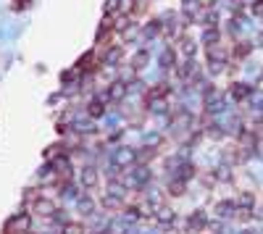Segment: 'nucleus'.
Listing matches in <instances>:
<instances>
[{
    "mask_svg": "<svg viewBox=\"0 0 263 234\" xmlns=\"http://www.w3.org/2000/svg\"><path fill=\"white\" fill-rule=\"evenodd\" d=\"M111 89H108V97H111V100H121L124 95H127V85H124V82H113V85H108Z\"/></svg>",
    "mask_w": 263,
    "mask_h": 234,
    "instance_id": "obj_1",
    "label": "nucleus"
},
{
    "mask_svg": "<svg viewBox=\"0 0 263 234\" xmlns=\"http://www.w3.org/2000/svg\"><path fill=\"white\" fill-rule=\"evenodd\" d=\"M148 53H145V50H140V53H137V56L134 58H132V69H134V71H140V69H145V63H148Z\"/></svg>",
    "mask_w": 263,
    "mask_h": 234,
    "instance_id": "obj_2",
    "label": "nucleus"
},
{
    "mask_svg": "<svg viewBox=\"0 0 263 234\" xmlns=\"http://www.w3.org/2000/svg\"><path fill=\"white\" fill-rule=\"evenodd\" d=\"M247 95H250V87L247 85H231V97L234 100H245Z\"/></svg>",
    "mask_w": 263,
    "mask_h": 234,
    "instance_id": "obj_3",
    "label": "nucleus"
},
{
    "mask_svg": "<svg viewBox=\"0 0 263 234\" xmlns=\"http://www.w3.org/2000/svg\"><path fill=\"white\" fill-rule=\"evenodd\" d=\"M250 50H253V45H250V42H239L237 48H234V58H245V56H250Z\"/></svg>",
    "mask_w": 263,
    "mask_h": 234,
    "instance_id": "obj_4",
    "label": "nucleus"
},
{
    "mask_svg": "<svg viewBox=\"0 0 263 234\" xmlns=\"http://www.w3.org/2000/svg\"><path fill=\"white\" fill-rule=\"evenodd\" d=\"M182 50H184V56H192V53H195V42H192L190 37H184V40H182Z\"/></svg>",
    "mask_w": 263,
    "mask_h": 234,
    "instance_id": "obj_5",
    "label": "nucleus"
},
{
    "mask_svg": "<svg viewBox=\"0 0 263 234\" xmlns=\"http://www.w3.org/2000/svg\"><path fill=\"white\" fill-rule=\"evenodd\" d=\"M32 5V0H13V5H11V11H24Z\"/></svg>",
    "mask_w": 263,
    "mask_h": 234,
    "instance_id": "obj_6",
    "label": "nucleus"
},
{
    "mask_svg": "<svg viewBox=\"0 0 263 234\" xmlns=\"http://www.w3.org/2000/svg\"><path fill=\"white\" fill-rule=\"evenodd\" d=\"M100 113H103V103H100V100H92V103H90V116H100Z\"/></svg>",
    "mask_w": 263,
    "mask_h": 234,
    "instance_id": "obj_7",
    "label": "nucleus"
},
{
    "mask_svg": "<svg viewBox=\"0 0 263 234\" xmlns=\"http://www.w3.org/2000/svg\"><path fill=\"white\" fill-rule=\"evenodd\" d=\"M68 234H82V226H68Z\"/></svg>",
    "mask_w": 263,
    "mask_h": 234,
    "instance_id": "obj_8",
    "label": "nucleus"
},
{
    "mask_svg": "<svg viewBox=\"0 0 263 234\" xmlns=\"http://www.w3.org/2000/svg\"><path fill=\"white\" fill-rule=\"evenodd\" d=\"M261 40H263V37H261Z\"/></svg>",
    "mask_w": 263,
    "mask_h": 234,
    "instance_id": "obj_9",
    "label": "nucleus"
}]
</instances>
